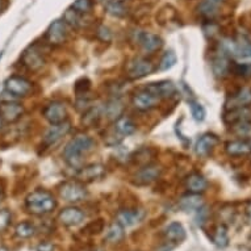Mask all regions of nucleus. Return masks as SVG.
I'll return each instance as SVG.
<instances>
[{
	"label": "nucleus",
	"instance_id": "obj_1",
	"mask_svg": "<svg viewBox=\"0 0 251 251\" xmlns=\"http://www.w3.org/2000/svg\"><path fill=\"white\" fill-rule=\"evenodd\" d=\"M95 146V142L86 134L74 137L63 149V158L71 167H78L83 161V156L90 152Z\"/></svg>",
	"mask_w": 251,
	"mask_h": 251
},
{
	"label": "nucleus",
	"instance_id": "obj_2",
	"mask_svg": "<svg viewBox=\"0 0 251 251\" xmlns=\"http://www.w3.org/2000/svg\"><path fill=\"white\" fill-rule=\"evenodd\" d=\"M57 199L46 190H36L25 199V208L34 216H45L57 208Z\"/></svg>",
	"mask_w": 251,
	"mask_h": 251
},
{
	"label": "nucleus",
	"instance_id": "obj_3",
	"mask_svg": "<svg viewBox=\"0 0 251 251\" xmlns=\"http://www.w3.org/2000/svg\"><path fill=\"white\" fill-rule=\"evenodd\" d=\"M220 49L229 57L251 58V42L246 37H241L238 40L224 38L220 42Z\"/></svg>",
	"mask_w": 251,
	"mask_h": 251
},
{
	"label": "nucleus",
	"instance_id": "obj_4",
	"mask_svg": "<svg viewBox=\"0 0 251 251\" xmlns=\"http://www.w3.org/2000/svg\"><path fill=\"white\" fill-rule=\"evenodd\" d=\"M59 194L63 198V200H66V201L79 202L87 198L88 192H87V188L82 181L71 180L61 185Z\"/></svg>",
	"mask_w": 251,
	"mask_h": 251
},
{
	"label": "nucleus",
	"instance_id": "obj_5",
	"mask_svg": "<svg viewBox=\"0 0 251 251\" xmlns=\"http://www.w3.org/2000/svg\"><path fill=\"white\" fill-rule=\"evenodd\" d=\"M5 91L9 95L16 96V98H23V96H28L32 92V83L29 82L28 79L21 78V76H11L5 80L4 83Z\"/></svg>",
	"mask_w": 251,
	"mask_h": 251
},
{
	"label": "nucleus",
	"instance_id": "obj_6",
	"mask_svg": "<svg viewBox=\"0 0 251 251\" xmlns=\"http://www.w3.org/2000/svg\"><path fill=\"white\" fill-rule=\"evenodd\" d=\"M71 124L70 121H63V123L59 124H53L49 128V130L45 133V137H44V146L46 148H51V146H55V145L59 142V141L66 136L67 133L70 132Z\"/></svg>",
	"mask_w": 251,
	"mask_h": 251
},
{
	"label": "nucleus",
	"instance_id": "obj_7",
	"mask_svg": "<svg viewBox=\"0 0 251 251\" xmlns=\"http://www.w3.org/2000/svg\"><path fill=\"white\" fill-rule=\"evenodd\" d=\"M67 25L65 24L63 20H54L51 24L49 25V28L46 30V41L49 42L50 45H62L63 42L66 41L67 38Z\"/></svg>",
	"mask_w": 251,
	"mask_h": 251
},
{
	"label": "nucleus",
	"instance_id": "obj_8",
	"mask_svg": "<svg viewBox=\"0 0 251 251\" xmlns=\"http://www.w3.org/2000/svg\"><path fill=\"white\" fill-rule=\"evenodd\" d=\"M155 71L154 63L148 61L146 58H136L129 63L128 74L130 79H141L148 76Z\"/></svg>",
	"mask_w": 251,
	"mask_h": 251
},
{
	"label": "nucleus",
	"instance_id": "obj_9",
	"mask_svg": "<svg viewBox=\"0 0 251 251\" xmlns=\"http://www.w3.org/2000/svg\"><path fill=\"white\" fill-rule=\"evenodd\" d=\"M251 105V88L243 87L239 88L237 92L226 100L225 103V109L226 111H233V109H241V108H247Z\"/></svg>",
	"mask_w": 251,
	"mask_h": 251
},
{
	"label": "nucleus",
	"instance_id": "obj_10",
	"mask_svg": "<svg viewBox=\"0 0 251 251\" xmlns=\"http://www.w3.org/2000/svg\"><path fill=\"white\" fill-rule=\"evenodd\" d=\"M44 117L49 121L51 125L53 124H59L66 121L67 120V109L65 104L59 103V101H53L49 105L44 108Z\"/></svg>",
	"mask_w": 251,
	"mask_h": 251
},
{
	"label": "nucleus",
	"instance_id": "obj_11",
	"mask_svg": "<svg viewBox=\"0 0 251 251\" xmlns=\"http://www.w3.org/2000/svg\"><path fill=\"white\" fill-rule=\"evenodd\" d=\"M58 220L65 226H76L84 221V213L76 206H67L58 214Z\"/></svg>",
	"mask_w": 251,
	"mask_h": 251
},
{
	"label": "nucleus",
	"instance_id": "obj_12",
	"mask_svg": "<svg viewBox=\"0 0 251 251\" xmlns=\"http://www.w3.org/2000/svg\"><path fill=\"white\" fill-rule=\"evenodd\" d=\"M21 62L23 65L26 66L29 70H40L44 63H45V59L42 57V54L40 50H37L36 46H30L28 49L25 50L23 57H21Z\"/></svg>",
	"mask_w": 251,
	"mask_h": 251
},
{
	"label": "nucleus",
	"instance_id": "obj_13",
	"mask_svg": "<svg viewBox=\"0 0 251 251\" xmlns=\"http://www.w3.org/2000/svg\"><path fill=\"white\" fill-rule=\"evenodd\" d=\"M144 90H146L148 92H150L151 95L156 96V98H170L175 94L176 91V87L173 82L170 80H161V82L155 83H149L148 86H145Z\"/></svg>",
	"mask_w": 251,
	"mask_h": 251
},
{
	"label": "nucleus",
	"instance_id": "obj_14",
	"mask_svg": "<svg viewBox=\"0 0 251 251\" xmlns=\"http://www.w3.org/2000/svg\"><path fill=\"white\" fill-rule=\"evenodd\" d=\"M105 175V167L101 163H91L79 169L76 177L79 181H94L96 179H101Z\"/></svg>",
	"mask_w": 251,
	"mask_h": 251
},
{
	"label": "nucleus",
	"instance_id": "obj_15",
	"mask_svg": "<svg viewBox=\"0 0 251 251\" xmlns=\"http://www.w3.org/2000/svg\"><path fill=\"white\" fill-rule=\"evenodd\" d=\"M218 144V137L216 134H212V133H205L202 134L201 137H199V140L196 141V145H195V152L196 155L201 156V158H205L212 152V150L214 149V146Z\"/></svg>",
	"mask_w": 251,
	"mask_h": 251
},
{
	"label": "nucleus",
	"instance_id": "obj_16",
	"mask_svg": "<svg viewBox=\"0 0 251 251\" xmlns=\"http://www.w3.org/2000/svg\"><path fill=\"white\" fill-rule=\"evenodd\" d=\"M159 101H161L159 98L151 95L146 90L140 91L133 96V105L140 111H150L152 108H155L159 104Z\"/></svg>",
	"mask_w": 251,
	"mask_h": 251
},
{
	"label": "nucleus",
	"instance_id": "obj_17",
	"mask_svg": "<svg viewBox=\"0 0 251 251\" xmlns=\"http://www.w3.org/2000/svg\"><path fill=\"white\" fill-rule=\"evenodd\" d=\"M24 113V108L19 103H12V101H5L0 104V117L3 121L7 123H15L20 119Z\"/></svg>",
	"mask_w": 251,
	"mask_h": 251
},
{
	"label": "nucleus",
	"instance_id": "obj_18",
	"mask_svg": "<svg viewBox=\"0 0 251 251\" xmlns=\"http://www.w3.org/2000/svg\"><path fill=\"white\" fill-rule=\"evenodd\" d=\"M138 44L146 53H154L156 50H159L163 45L162 38L158 34L150 33V32H141L138 33Z\"/></svg>",
	"mask_w": 251,
	"mask_h": 251
},
{
	"label": "nucleus",
	"instance_id": "obj_19",
	"mask_svg": "<svg viewBox=\"0 0 251 251\" xmlns=\"http://www.w3.org/2000/svg\"><path fill=\"white\" fill-rule=\"evenodd\" d=\"M145 213L142 209H124L120 210L116 220L120 225H123L124 227H132L136 224H138L144 218Z\"/></svg>",
	"mask_w": 251,
	"mask_h": 251
},
{
	"label": "nucleus",
	"instance_id": "obj_20",
	"mask_svg": "<svg viewBox=\"0 0 251 251\" xmlns=\"http://www.w3.org/2000/svg\"><path fill=\"white\" fill-rule=\"evenodd\" d=\"M162 170L159 166L156 165H148L142 167V169L137 173L136 175V180L137 184L140 185H148L151 184L154 181L161 176Z\"/></svg>",
	"mask_w": 251,
	"mask_h": 251
},
{
	"label": "nucleus",
	"instance_id": "obj_21",
	"mask_svg": "<svg viewBox=\"0 0 251 251\" xmlns=\"http://www.w3.org/2000/svg\"><path fill=\"white\" fill-rule=\"evenodd\" d=\"M185 187L191 194H202L208 188V180L200 173H191L185 179Z\"/></svg>",
	"mask_w": 251,
	"mask_h": 251
},
{
	"label": "nucleus",
	"instance_id": "obj_22",
	"mask_svg": "<svg viewBox=\"0 0 251 251\" xmlns=\"http://www.w3.org/2000/svg\"><path fill=\"white\" fill-rule=\"evenodd\" d=\"M179 209L183 212H199L204 206V200L199 194H188L184 195L179 200Z\"/></svg>",
	"mask_w": 251,
	"mask_h": 251
},
{
	"label": "nucleus",
	"instance_id": "obj_23",
	"mask_svg": "<svg viewBox=\"0 0 251 251\" xmlns=\"http://www.w3.org/2000/svg\"><path fill=\"white\" fill-rule=\"evenodd\" d=\"M165 235L167 241L173 245H177V243H181L187 237V233H185L184 226L181 225L180 223L177 221H173L167 225L165 230Z\"/></svg>",
	"mask_w": 251,
	"mask_h": 251
},
{
	"label": "nucleus",
	"instance_id": "obj_24",
	"mask_svg": "<svg viewBox=\"0 0 251 251\" xmlns=\"http://www.w3.org/2000/svg\"><path fill=\"white\" fill-rule=\"evenodd\" d=\"M212 70H213V74L217 78H225L229 74L230 63H229V58H227L226 54L221 51L216 57H213V59H212Z\"/></svg>",
	"mask_w": 251,
	"mask_h": 251
},
{
	"label": "nucleus",
	"instance_id": "obj_25",
	"mask_svg": "<svg viewBox=\"0 0 251 251\" xmlns=\"http://www.w3.org/2000/svg\"><path fill=\"white\" fill-rule=\"evenodd\" d=\"M136 124L133 123L132 119H129L126 116H120L115 121V133L120 138L132 136L136 132Z\"/></svg>",
	"mask_w": 251,
	"mask_h": 251
},
{
	"label": "nucleus",
	"instance_id": "obj_26",
	"mask_svg": "<svg viewBox=\"0 0 251 251\" xmlns=\"http://www.w3.org/2000/svg\"><path fill=\"white\" fill-rule=\"evenodd\" d=\"M225 150L230 156H245L251 152V145L242 140L229 141L225 145Z\"/></svg>",
	"mask_w": 251,
	"mask_h": 251
},
{
	"label": "nucleus",
	"instance_id": "obj_27",
	"mask_svg": "<svg viewBox=\"0 0 251 251\" xmlns=\"http://www.w3.org/2000/svg\"><path fill=\"white\" fill-rule=\"evenodd\" d=\"M212 239H213L214 245H217L218 247H226L229 245V233H227V227L224 224H220L214 227L213 234H212Z\"/></svg>",
	"mask_w": 251,
	"mask_h": 251
},
{
	"label": "nucleus",
	"instance_id": "obj_28",
	"mask_svg": "<svg viewBox=\"0 0 251 251\" xmlns=\"http://www.w3.org/2000/svg\"><path fill=\"white\" fill-rule=\"evenodd\" d=\"M125 227L123 225H120L117 221H115L113 224L109 225L107 230V234H105V239L108 242L111 243H119L120 241H123L124 237H125V231H124Z\"/></svg>",
	"mask_w": 251,
	"mask_h": 251
},
{
	"label": "nucleus",
	"instance_id": "obj_29",
	"mask_svg": "<svg viewBox=\"0 0 251 251\" xmlns=\"http://www.w3.org/2000/svg\"><path fill=\"white\" fill-rule=\"evenodd\" d=\"M15 234L21 239L32 238L36 234V226L32 223H29V221H21L20 224L16 225Z\"/></svg>",
	"mask_w": 251,
	"mask_h": 251
},
{
	"label": "nucleus",
	"instance_id": "obj_30",
	"mask_svg": "<svg viewBox=\"0 0 251 251\" xmlns=\"http://www.w3.org/2000/svg\"><path fill=\"white\" fill-rule=\"evenodd\" d=\"M107 12L112 16L116 17H124L128 15V9L125 8L121 1H115V0H109L105 4Z\"/></svg>",
	"mask_w": 251,
	"mask_h": 251
},
{
	"label": "nucleus",
	"instance_id": "obj_31",
	"mask_svg": "<svg viewBox=\"0 0 251 251\" xmlns=\"http://www.w3.org/2000/svg\"><path fill=\"white\" fill-rule=\"evenodd\" d=\"M63 21H65V24L71 26V28L78 29L80 24H82V15L75 12L73 8H69L65 12V15H63Z\"/></svg>",
	"mask_w": 251,
	"mask_h": 251
},
{
	"label": "nucleus",
	"instance_id": "obj_32",
	"mask_svg": "<svg viewBox=\"0 0 251 251\" xmlns=\"http://www.w3.org/2000/svg\"><path fill=\"white\" fill-rule=\"evenodd\" d=\"M104 111L107 113L108 117H111V119H117L121 116L123 113V104L121 101L117 99H113L111 101H108L107 105L104 107Z\"/></svg>",
	"mask_w": 251,
	"mask_h": 251
},
{
	"label": "nucleus",
	"instance_id": "obj_33",
	"mask_svg": "<svg viewBox=\"0 0 251 251\" xmlns=\"http://www.w3.org/2000/svg\"><path fill=\"white\" fill-rule=\"evenodd\" d=\"M188 104H190V109H191V115L194 117L196 121H204L205 120V116H206V111L205 108L202 107L201 104L196 101L195 99L191 98L188 100Z\"/></svg>",
	"mask_w": 251,
	"mask_h": 251
},
{
	"label": "nucleus",
	"instance_id": "obj_34",
	"mask_svg": "<svg viewBox=\"0 0 251 251\" xmlns=\"http://www.w3.org/2000/svg\"><path fill=\"white\" fill-rule=\"evenodd\" d=\"M175 63H176V55H175V53H174V51H167V53H165V55L162 57L161 63H159V66H158V70H170L171 67L175 66Z\"/></svg>",
	"mask_w": 251,
	"mask_h": 251
},
{
	"label": "nucleus",
	"instance_id": "obj_35",
	"mask_svg": "<svg viewBox=\"0 0 251 251\" xmlns=\"http://www.w3.org/2000/svg\"><path fill=\"white\" fill-rule=\"evenodd\" d=\"M92 0H75L74 3L71 4V8L74 9L75 12L80 13V15H86V13L91 12L92 9Z\"/></svg>",
	"mask_w": 251,
	"mask_h": 251
},
{
	"label": "nucleus",
	"instance_id": "obj_36",
	"mask_svg": "<svg viewBox=\"0 0 251 251\" xmlns=\"http://www.w3.org/2000/svg\"><path fill=\"white\" fill-rule=\"evenodd\" d=\"M105 227V224H104V220H96V221H92L84 227V231L87 234H99L100 231L104 230Z\"/></svg>",
	"mask_w": 251,
	"mask_h": 251
},
{
	"label": "nucleus",
	"instance_id": "obj_37",
	"mask_svg": "<svg viewBox=\"0 0 251 251\" xmlns=\"http://www.w3.org/2000/svg\"><path fill=\"white\" fill-rule=\"evenodd\" d=\"M12 221V213L8 209L0 210V231H4L8 229Z\"/></svg>",
	"mask_w": 251,
	"mask_h": 251
},
{
	"label": "nucleus",
	"instance_id": "obj_38",
	"mask_svg": "<svg viewBox=\"0 0 251 251\" xmlns=\"http://www.w3.org/2000/svg\"><path fill=\"white\" fill-rule=\"evenodd\" d=\"M234 73L243 78L251 76V65L250 63H237L234 66Z\"/></svg>",
	"mask_w": 251,
	"mask_h": 251
},
{
	"label": "nucleus",
	"instance_id": "obj_39",
	"mask_svg": "<svg viewBox=\"0 0 251 251\" xmlns=\"http://www.w3.org/2000/svg\"><path fill=\"white\" fill-rule=\"evenodd\" d=\"M96 37L99 38L100 41L109 42L112 41V32L105 25H100L98 30H96Z\"/></svg>",
	"mask_w": 251,
	"mask_h": 251
},
{
	"label": "nucleus",
	"instance_id": "obj_40",
	"mask_svg": "<svg viewBox=\"0 0 251 251\" xmlns=\"http://www.w3.org/2000/svg\"><path fill=\"white\" fill-rule=\"evenodd\" d=\"M37 251H54V246L51 243H41L37 246Z\"/></svg>",
	"mask_w": 251,
	"mask_h": 251
},
{
	"label": "nucleus",
	"instance_id": "obj_41",
	"mask_svg": "<svg viewBox=\"0 0 251 251\" xmlns=\"http://www.w3.org/2000/svg\"><path fill=\"white\" fill-rule=\"evenodd\" d=\"M7 7H8V1L7 0H0V13L3 12Z\"/></svg>",
	"mask_w": 251,
	"mask_h": 251
},
{
	"label": "nucleus",
	"instance_id": "obj_42",
	"mask_svg": "<svg viewBox=\"0 0 251 251\" xmlns=\"http://www.w3.org/2000/svg\"><path fill=\"white\" fill-rule=\"evenodd\" d=\"M246 216H247V218H249V220L251 221V201L249 202L246 206Z\"/></svg>",
	"mask_w": 251,
	"mask_h": 251
},
{
	"label": "nucleus",
	"instance_id": "obj_43",
	"mask_svg": "<svg viewBox=\"0 0 251 251\" xmlns=\"http://www.w3.org/2000/svg\"><path fill=\"white\" fill-rule=\"evenodd\" d=\"M0 251H8V249L4 246H0Z\"/></svg>",
	"mask_w": 251,
	"mask_h": 251
},
{
	"label": "nucleus",
	"instance_id": "obj_44",
	"mask_svg": "<svg viewBox=\"0 0 251 251\" xmlns=\"http://www.w3.org/2000/svg\"><path fill=\"white\" fill-rule=\"evenodd\" d=\"M1 124H3V120H1V117H0V128H1Z\"/></svg>",
	"mask_w": 251,
	"mask_h": 251
},
{
	"label": "nucleus",
	"instance_id": "obj_45",
	"mask_svg": "<svg viewBox=\"0 0 251 251\" xmlns=\"http://www.w3.org/2000/svg\"><path fill=\"white\" fill-rule=\"evenodd\" d=\"M3 58V51H0V59Z\"/></svg>",
	"mask_w": 251,
	"mask_h": 251
},
{
	"label": "nucleus",
	"instance_id": "obj_46",
	"mask_svg": "<svg viewBox=\"0 0 251 251\" xmlns=\"http://www.w3.org/2000/svg\"><path fill=\"white\" fill-rule=\"evenodd\" d=\"M115 1H121V3H123V1H125V0H115Z\"/></svg>",
	"mask_w": 251,
	"mask_h": 251
}]
</instances>
